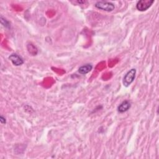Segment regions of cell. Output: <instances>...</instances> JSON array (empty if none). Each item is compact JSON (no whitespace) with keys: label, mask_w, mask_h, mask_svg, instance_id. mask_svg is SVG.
Listing matches in <instances>:
<instances>
[{"label":"cell","mask_w":159,"mask_h":159,"mask_svg":"<svg viewBox=\"0 0 159 159\" xmlns=\"http://www.w3.org/2000/svg\"><path fill=\"white\" fill-rule=\"evenodd\" d=\"M94 6L98 9L107 12H111L115 9V5L112 2L106 1H100L96 2Z\"/></svg>","instance_id":"cell-1"},{"label":"cell","mask_w":159,"mask_h":159,"mask_svg":"<svg viewBox=\"0 0 159 159\" xmlns=\"http://www.w3.org/2000/svg\"><path fill=\"white\" fill-rule=\"evenodd\" d=\"M135 75H136L135 68H132L129 71H128L123 78V80H122L123 85L125 87L129 86L134 81Z\"/></svg>","instance_id":"cell-2"},{"label":"cell","mask_w":159,"mask_h":159,"mask_svg":"<svg viewBox=\"0 0 159 159\" xmlns=\"http://www.w3.org/2000/svg\"><path fill=\"white\" fill-rule=\"evenodd\" d=\"M153 2V0H140L136 4V8L139 11H145L151 7Z\"/></svg>","instance_id":"cell-3"},{"label":"cell","mask_w":159,"mask_h":159,"mask_svg":"<svg viewBox=\"0 0 159 159\" xmlns=\"http://www.w3.org/2000/svg\"><path fill=\"white\" fill-rule=\"evenodd\" d=\"M9 60L15 66H20L24 63L22 58L17 53H12L9 57Z\"/></svg>","instance_id":"cell-4"},{"label":"cell","mask_w":159,"mask_h":159,"mask_svg":"<svg viewBox=\"0 0 159 159\" xmlns=\"http://www.w3.org/2000/svg\"><path fill=\"white\" fill-rule=\"evenodd\" d=\"M131 106V103L128 100H125L122 101L117 107V111L120 113H124L127 111Z\"/></svg>","instance_id":"cell-5"},{"label":"cell","mask_w":159,"mask_h":159,"mask_svg":"<svg viewBox=\"0 0 159 159\" xmlns=\"http://www.w3.org/2000/svg\"><path fill=\"white\" fill-rule=\"evenodd\" d=\"M93 68V65L90 63H87L81 66L78 68V72L81 75H86L90 72Z\"/></svg>","instance_id":"cell-6"},{"label":"cell","mask_w":159,"mask_h":159,"mask_svg":"<svg viewBox=\"0 0 159 159\" xmlns=\"http://www.w3.org/2000/svg\"><path fill=\"white\" fill-rule=\"evenodd\" d=\"M1 24L5 27L6 28H10V22L6 20L5 18H4L2 16H1Z\"/></svg>","instance_id":"cell-7"},{"label":"cell","mask_w":159,"mask_h":159,"mask_svg":"<svg viewBox=\"0 0 159 159\" xmlns=\"http://www.w3.org/2000/svg\"><path fill=\"white\" fill-rule=\"evenodd\" d=\"M0 122L2 124H4L6 123V118L3 116H0Z\"/></svg>","instance_id":"cell-8"}]
</instances>
